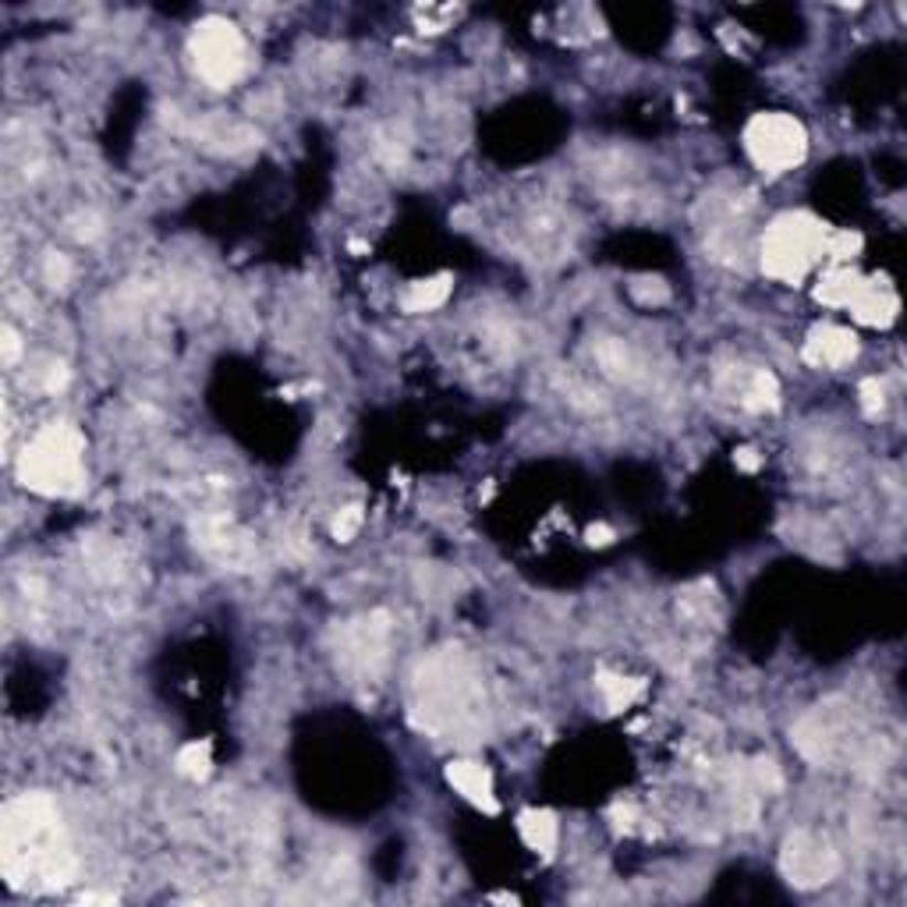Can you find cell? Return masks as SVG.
Segmentation results:
<instances>
[{
    "mask_svg": "<svg viewBox=\"0 0 907 907\" xmlns=\"http://www.w3.org/2000/svg\"><path fill=\"white\" fill-rule=\"evenodd\" d=\"M450 295V277H433V280H418L408 288L405 295V309L408 312H429L436 306H444Z\"/></svg>",
    "mask_w": 907,
    "mask_h": 907,
    "instance_id": "e0dca14e",
    "label": "cell"
},
{
    "mask_svg": "<svg viewBox=\"0 0 907 907\" xmlns=\"http://www.w3.org/2000/svg\"><path fill=\"white\" fill-rule=\"evenodd\" d=\"M195 543L203 546L210 557H216L221 564H231V567H245L252 561V543L245 535L234 532L224 517H203V522L195 525Z\"/></svg>",
    "mask_w": 907,
    "mask_h": 907,
    "instance_id": "9c48e42d",
    "label": "cell"
},
{
    "mask_svg": "<svg viewBox=\"0 0 907 907\" xmlns=\"http://www.w3.org/2000/svg\"><path fill=\"white\" fill-rule=\"evenodd\" d=\"M178 769L184 772V777H206L210 772V748L206 745H189V748H181L178 755Z\"/></svg>",
    "mask_w": 907,
    "mask_h": 907,
    "instance_id": "d6986e66",
    "label": "cell"
},
{
    "mask_svg": "<svg viewBox=\"0 0 907 907\" xmlns=\"http://www.w3.org/2000/svg\"><path fill=\"white\" fill-rule=\"evenodd\" d=\"M851 312H854V319H862L868 327H886V323H894V316H897V298L889 288H883V284L865 280L858 298L851 301Z\"/></svg>",
    "mask_w": 907,
    "mask_h": 907,
    "instance_id": "4fadbf2b",
    "label": "cell"
},
{
    "mask_svg": "<svg viewBox=\"0 0 907 907\" xmlns=\"http://www.w3.org/2000/svg\"><path fill=\"white\" fill-rule=\"evenodd\" d=\"M745 149L766 174H783L809 153V136L791 114H755L745 128Z\"/></svg>",
    "mask_w": 907,
    "mask_h": 907,
    "instance_id": "5b68a950",
    "label": "cell"
},
{
    "mask_svg": "<svg viewBox=\"0 0 907 907\" xmlns=\"http://www.w3.org/2000/svg\"><path fill=\"white\" fill-rule=\"evenodd\" d=\"M780 868L794 886L812 889V886H822V883H830L836 876L840 858H836V851H833V844L826 836L801 830L794 836H787L783 854H780Z\"/></svg>",
    "mask_w": 907,
    "mask_h": 907,
    "instance_id": "52a82bcc",
    "label": "cell"
},
{
    "mask_svg": "<svg viewBox=\"0 0 907 907\" xmlns=\"http://www.w3.org/2000/svg\"><path fill=\"white\" fill-rule=\"evenodd\" d=\"M631 295L642 301V306H663V301L670 298V288H666L663 280H649L645 277V280H634L631 284Z\"/></svg>",
    "mask_w": 907,
    "mask_h": 907,
    "instance_id": "ffe728a7",
    "label": "cell"
},
{
    "mask_svg": "<svg viewBox=\"0 0 907 907\" xmlns=\"http://www.w3.org/2000/svg\"><path fill=\"white\" fill-rule=\"evenodd\" d=\"M46 280L54 284V288H64V284L72 280V263L57 256V252H50V259H46Z\"/></svg>",
    "mask_w": 907,
    "mask_h": 907,
    "instance_id": "7402d4cb",
    "label": "cell"
},
{
    "mask_svg": "<svg viewBox=\"0 0 907 907\" xmlns=\"http://www.w3.org/2000/svg\"><path fill=\"white\" fill-rule=\"evenodd\" d=\"M599 692L607 698L610 709H628V705L642 695V684L620 677V674H599Z\"/></svg>",
    "mask_w": 907,
    "mask_h": 907,
    "instance_id": "ac0fdd59",
    "label": "cell"
},
{
    "mask_svg": "<svg viewBox=\"0 0 907 907\" xmlns=\"http://www.w3.org/2000/svg\"><path fill=\"white\" fill-rule=\"evenodd\" d=\"M447 780H450V787H458V794L472 801L476 809L497 812L493 777H490V769H485L482 762H472V759H458V762H450V766H447Z\"/></svg>",
    "mask_w": 907,
    "mask_h": 907,
    "instance_id": "8fae6325",
    "label": "cell"
},
{
    "mask_svg": "<svg viewBox=\"0 0 907 907\" xmlns=\"http://www.w3.org/2000/svg\"><path fill=\"white\" fill-rule=\"evenodd\" d=\"M192 64L199 78L213 89H227L245 72V40L238 25L227 19H206L195 25L192 36Z\"/></svg>",
    "mask_w": 907,
    "mask_h": 907,
    "instance_id": "8992f818",
    "label": "cell"
},
{
    "mask_svg": "<svg viewBox=\"0 0 907 907\" xmlns=\"http://www.w3.org/2000/svg\"><path fill=\"white\" fill-rule=\"evenodd\" d=\"M610 540H613V532H610L607 525H593V529H589V543H593V546H607Z\"/></svg>",
    "mask_w": 907,
    "mask_h": 907,
    "instance_id": "484cf974",
    "label": "cell"
},
{
    "mask_svg": "<svg viewBox=\"0 0 907 907\" xmlns=\"http://www.w3.org/2000/svg\"><path fill=\"white\" fill-rule=\"evenodd\" d=\"M82 433L68 423H50L29 440L22 461H19V479L32 493L43 497H72L78 493L82 479H86V465H82Z\"/></svg>",
    "mask_w": 907,
    "mask_h": 907,
    "instance_id": "3957f363",
    "label": "cell"
},
{
    "mask_svg": "<svg viewBox=\"0 0 907 907\" xmlns=\"http://www.w3.org/2000/svg\"><path fill=\"white\" fill-rule=\"evenodd\" d=\"M386 638H391V617L386 613H369L359 625H351L341 645L344 666L362 677H373L386 660Z\"/></svg>",
    "mask_w": 907,
    "mask_h": 907,
    "instance_id": "ba28073f",
    "label": "cell"
},
{
    "mask_svg": "<svg viewBox=\"0 0 907 907\" xmlns=\"http://www.w3.org/2000/svg\"><path fill=\"white\" fill-rule=\"evenodd\" d=\"M730 394L741 408L766 412V408L777 405V380H772L766 369H737Z\"/></svg>",
    "mask_w": 907,
    "mask_h": 907,
    "instance_id": "7c38bea8",
    "label": "cell"
},
{
    "mask_svg": "<svg viewBox=\"0 0 907 907\" xmlns=\"http://www.w3.org/2000/svg\"><path fill=\"white\" fill-rule=\"evenodd\" d=\"M415 719L440 737H465L482 719V684L458 652L433 657L415 677Z\"/></svg>",
    "mask_w": 907,
    "mask_h": 907,
    "instance_id": "7a4b0ae2",
    "label": "cell"
},
{
    "mask_svg": "<svg viewBox=\"0 0 907 907\" xmlns=\"http://www.w3.org/2000/svg\"><path fill=\"white\" fill-rule=\"evenodd\" d=\"M195 131H199V142L216 149V153H238V149L256 142V136H252L245 125L227 121V117H206Z\"/></svg>",
    "mask_w": 907,
    "mask_h": 907,
    "instance_id": "5bb4252c",
    "label": "cell"
},
{
    "mask_svg": "<svg viewBox=\"0 0 907 907\" xmlns=\"http://www.w3.org/2000/svg\"><path fill=\"white\" fill-rule=\"evenodd\" d=\"M826 227L812 213H783L762 234V270L772 280L798 284L826 256Z\"/></svg>",
    "mask_w": 907,
    "mask_h": 907,
    "instance_id": "277c9868",
    "label": "cell"
},
{
    "mask_svg": "<svg viewBox=\"0 0 907 907\" xmlns=\"http://www.w3.org/2000/svg\"><path fill=\"white\" fill-rule=\"evenodd\" d=\"M0 858L14 889H57L75 879L68 833L57 804L46 794H22L8 801L0 819Z\"/></svg>",
    "mask_w": 907,
    "mask_h": 907,
    "instance_id": "6da1fadb",
    "label": "cell"
},
{
    "mask_svg": "<svg viewBox=\"0 0 907 907\" xmlns=\"http://www.w3.org/2000/svg\"><path fill=\"white\" fill-rule=\"evenodd\" d=\"M862 284H865V280H862L858 274H854V270H844V266H840V270H833V274L822 277L815 298H819V301H826V306H833V309H851V301L858 298Z\"/></svg>",
    "mask_w": 907,
    "mask_h": 907,
    "instance_id": "2e32d148",
    "label": "cell"
},
{
    "mask_svg": "<svg viewBox=\"0 0 907 907\" xmlns=\"http://www.w3.org/2000/svg\"><path fill=\"white\" fill-rule=\"evenodd\" d=\"M517 833H522V840L535 854H546L549 858V854L557 851V836H561L557 819H553L549 812H543V809L522 812V819H517Z\"/></svg>",
    "mask_w": 907,
    "mask_h": 907,
    "instance_id": "9a60e30c",
    "label": "cell"
},
{
    "mask_svg": "<svg viewBox=\"0 0 907 907\" xmlns=\"http://www.w3.org/2000/svg\"><path fill=\"white\" fill-rule=\"evenodd\" d=\"M858 248H862V238H858V234H851V231H840V234H830V238H826V252H830L836 263L851 259Z\"/></svg>",
    "mask_w": 907,
    "mask_h": 907,
    "instance_id": "44dd1931",
    "label": "cell"
},
{
    "mask_svg": "<svg viewBox=\"0 0 907 907\" xmlns=\"http://www.w3.org/2000/svg\"><path fill=\"white\" fill-rule=\"evenodd\" d=\"M19 351H22V344H19V338H14V330H4V362L11 365L14 359H19Z\"/></svg>",
    "mask_w": 907,
    "mask_h": 907,
    "instance_id": "d4e9b609",
    "label": "cell"
},
{
    "mask_svg": "<svg viewBox=\"0 0 907 907\" xmlns=\"http://www.w3.org/2000/svg\"><path fill=\"white\" fill-rule=\"evenodd\" d=\"M854 355H858V341H854V333L844 330V327H815L809 344H804V359L812 365H826V369H840L847 365Z\"/></svg>",
    "mask_w": 907,
    "mask_h": 907,
    "instance_id": "30bf717a",
    "label": "cell"
},
{
    "mask_svg": "<svg viewBox=\"0 0 907 907\" xmlns=\"http://www.w3.org/2000/svg\"><path fill=\"white\" fill-rule=\"evenodd\" d=\"M862 405L868 415H876L883 408V383L879 380H865L862 383Z\"/></svg>",
    "mask_w": 907,
    "mask_h": 907,
    "instance_id": "cb8c5ba5",
    "label": "cell"
},
{
    "mask_svg": "<svg viewBox=\"0 0 907 907\" xmlns=\"http://www.w3.org/2000/svg\"><path fill=\"white\" fill-rule=\"evenodd\" d=\"M359 525H362V511L348 508V511H341L338 522H333V535H338V540H351V535L359 532Z\"/></svg>",
    "mask_w": 907,
    "mask_h": 907,
    "instance_id": "603a6c76",
    "label": "cell"
}]
</instances>
